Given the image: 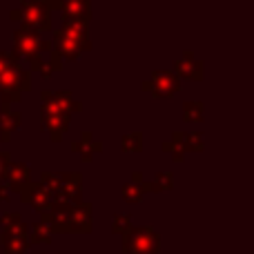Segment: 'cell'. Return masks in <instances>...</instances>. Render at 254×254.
<instances>
[{
	"mask_svg": "<svg viewBox=\"0 0 254 254\" xmlns=\"http://www.w3.org/2000/svg\"><path fill=\"white\" fill-rule=\"evenodd\" d=\"M52 101L56 103V105L61 107L63 112H67L69 116L74 114V112H80V110H83V103L76 101L74 94L67 92V89H65V92H52Z\"/></svg>",
	"mask_w": 254,
	"mask_h": 254,
	"instance_id": "d6986e66",
	"label": "cell"
},
{
	"mask_svg": "<svg viewBox=\"0 0 254 254\" xmlns=\"http://www.w3.org/2000/svg\"><path fill=\"white\" fill-rule=\"evenodd\" d=\"M9 165H11V154L0 149V181H4V174H7Z\"/></svg>",
	"mask_w": 254,
	"mask_h": 254,
	"instance_id": "1f68e13d",
	"label": "cell"
},
{
	"mask_svg": "<svg viewBox=\"0 0 254 254\" xmlns=\"http://www.w3.org/2000/svg\"><path fill=\"white\" fill-rule=\"evenodd\" d=\"M61 61L63 58L56 54V49H47V52H43L38 58H34V61L29 63L31 71H38L43 78H52L54 71L61 69Z\"/></svg>",
	"mask_w": 254,
	"mask_h": 254,
	"instance_id": "5bb4252c",
	"label": "cell"
},
{
	"mask_svg": "<svg viewBox=\"0 0 254 254\" xmlns=\"http://www.w3.org/2000/svg\"><path fill=\"white\" fill-rule=\"evenodd\" d=\"M20 114L13 110H0V143H9L11 136L20 129Z\"/></svg>",
	"mask_w": 254,
	"mask_h": 254,
	"instance_id": "e0dca14e",
	"label": "cell"
},
{
	"mask_svg": "<svg viewBox=\"0 0 254 254\" xmlns=\"http://www.w3.org/2000/svg\"><path fill=\"white\" fill-rule=\"evenodd\" d=\"M0 254H2V250H0Z\"/></svg>",
	"mask_w": 254,
	"mask_h": 254,
	"instance_id": "836d02e7",
	"label": "cell"
},
{
	"mask_svg": "<svg viewBox=\"0 0 254 254\" xmlns=\"http://www.w3.org/2000/svg\"><path fill=\"white\" fill-rule=\"evenodd\" d=\"M94 225V207L92 203H76L67 214V234H89Z\"/></svg>",
	"mask_w": 254,
	"mask_h": 254,
	"instance_id": "52a82bcc",
	"label": "cell"
},
{
	"mask_svg": "<svg viewBox=\"0 0 254 254\" xmlns=\"http://www.w3.org/2000/svg\"><path fill=\"white\" fill-rule=\"evenodd\" d=\"M71 152L80 154L83 163H92L94 154L103 152V143H98V140L94 138L92 131H83V134H80V140H74V143H71Z\"/></svg>",
	"mask_w": 254,
	"mask_h": 254,
	"instance_id": "2e32d148",
	"label": "cell"
},
{
	"mask_svg": "<svg viewBox=\"0 0 254 254\" xmlns=\"http://www.w3.org/2000/svg\"><path fill=\"white\" fill-rule=\"evenodd\" d=\"M4 181H7L9 192L20 194V190L25 188L27 183H31V167L27 165V163H20V161L13 163L11 161L7 174H4Z\"/></svg>",
	"mask_w": 254,
	"mask_h": 254,
	"instance_id": "4fadbf2b",
	"label": "cell"
},
{
	"mask_svg": "<svg viewBox=\"0 0 254 254\" xmlns=\"http://www.w3.org/2000/svg\"><path fill=\"white\" fill-rule=\"evenodd\" d=\"M58 11L63 13V22H76V25H89L92 18V4L87 0H67L58 4Z\"/></svg>",
	"mask_w": 254,
	"mask_h": 254,
	"instance_id": "8fae6325",
	"label": "cell"
},
{
	"mask_svg": "<svg viewBox=\"0 0 254 254\" xmlns=\"http://www.w3.org/2000/svg\"><path fill=\"white\" fill-rule=\"evenodd\" d=\"M40 114H43V127L49 134V138L54 143L65 136V131L69 129V114L63 112L56 103L52 101V92H43L40 94Z\"/></svg>",
	"mask_w": 254,
	"mask_h": 254,
	"instance_id": "7a4b0ae2",
	"label": "cell"
},
{
	"mask_svg": "<svg viewBox=\"0 0 254 254\" xmlns=\"http://www.w3.org/2000/svg\"><path fill=\"white\" fill-rule=\"evenodd\" d=\"M172 143H176L183 152H203L205 149V136H203V131H172Z\"/></svg>",
	"mask_w": 254,
	"mask_h": 254,
	"instance_id": "9a60e30c",
	"label": "cell"
},
{
	"mask_svg": "<svg viewBox=\"0 0 254 254\" xmlns=\"http://www.w3.org/2000/svg\"><path fill=\"white\" fill-rule=\"evenodd\" d=\"M129 183H134L136 188H140V192L143 194H149V192H154L152 190V181H147L145 179V174L140 170H136V172H131V181Z\"/></svg>",
	"mask_w": 254,
	"mask_h": 254,
	"instance_id": "f1b7e54d",
	"label": "cell"
},
{
	"mask_svg": "<svg viewBox=\"0 0 254 254\" xmlns=\"http://www.w3.org/2000/svg\"><path fill=\"white\" fill-rule=\"evenodd\" d=\"M29 239H22V237H11V234H4L0 237V250H4L7 254H25L29 250Z\"/></svg>",
	"mask_w": 254,
	"mask_h": 254,
	"instance_id": "ac0fdd59",
	"label": "cell"
},
{
	"mask_svg": "<svg viewBox=\"0 0 254 254\" xmlns=\"http://www.w3.org/2000/svg\"><path fill=\"white\" fill-rule=\"evenodd\" d=\"M52 45L54 49H56V54L61 58H67V61H78L80 56H83L87 49L83 47V45L78 43V40H74L71 36H67L63 29H56L54 31V38H52Z\"/></svg>",
	"mask_w": 254,
	"mask_h": 254,
	"instance_id": "7c38bea8",
	"label": "cell"
},
{
	"mask_svg": "<svg viewBox=\"0 0 254 254\" xmlns=\"http://www.w3.org/2000/svg\"><path fill=\"white\" fill-rule=\"evenodd\" d=\"M121 194H123V198L127 203H143V198H145V194L140 192V188H136L134 183H125L123 185V190H121Z\"/></svg>",
	"mask_w": 254,
	"mask_h": 254,
	"instance_id": "484cf974",
	"label": "cell"
},
{
	"mask_svg": "<svg viewBox=\"0 0 254 254\" xmlns=\"http://www.w3.org/2000/svg\"><path fill=\"white\" fill-rule=\"evenodd\" d=\"M0 223H2V230H9V228H13V225L22 223V219L18 212H7V214L0 216Z\"/></svg>",
	"mask_w": 254,
	"mask_h": 254,
	"instance_id": "f546056e",
	"label": "cell"
},
{
	"mask_svg": "<svg viewBox=\"0 0 254 254\" xmlns=\"http://www.w3.org/2000/svg\"><path fill=\"white\" fill-rule=\"evenodd\" d=\"M143 92L152 94L158 101H165V98H172L179 94L181 89V80L174 76V71H165V69H156L152 71L149 78L143 80Z\"/></svg>",
	"mask_w": 254,
	"mask_h": 254,
	"instance_id": "8992f818",
	"label": "cell"
},
{
	"mask_svg": "<svg viewBox=\"0 0 254 254\" xmlns=\"http://www.w3.org/2000/svg\"><path fill=\"white\" fill-rule=\"evenodd\" d=\"M18 196H20L22 203H29V205L34 207L36 212H40V214L49 212V207H52V203H54V196L43 188V185L38 183V181H31V183H27L25 188L20 190V194H18Z\"/></svg>",
	"mask_w": 254,
	"mask_h": 254,
	"instance_id": "9c48e42d",
	"label": "cell"
},
{
	"mask_svg": "<svg viewBox=\"0 0 254 254\" xmlns=\"http://www.w3.org/2000/svg\"><path fill=\"white\" fill-rule=\"evenodd\" d=\"M131 228H134L131 225V214H116L114 221H112V232H116V234H125Z\"/></svg>",
	"mask_w": 254,
	"mask_h": 254,
	"instance_id": "4316f807",
	"label": "cell"
},
{
	"mask_svg": "<svg viewBox=\"0 0 254 254\" xmlns=\"http://www.w3.org/2000/svg\"><path fill=\"white\" fill-rule=\"evenodd\" d=\"M54 239V232L43 223L36 221L34 225H29V243H38V246H49Z\"/></svg>",
	"mask_w": 254,
	"mask_h": 254,
	"instance_id": "44dd1931",
	"label": "cell"
},
{
	"mask_svg": "<svg viewBox=\"0 0 254 254\" xmlns=\"http://www.w3.org/2000/svg\"><path fill=\"white\" fill-rule=\"evenodd\" d=\"M9 198H11V192H9V188H7V183L4 181H0V203H7Z\"/></svg>",
	"mask_w": 254,
	"mask_h": 254,
	"instance_id": "d6a6232c",
	"label": "cell"
},
{
	"mask_svg": "<svg viewBox=\"0 0 254 254\" xmlns=\"http://www.w3.org/2000/svg\"><path fill=\"white\" fill-rule=\"evenodd\" d=\"M63 31H65L67 36H71L74 40H78L80 45H83L85 49H92V40H89V36H87V25H76V22H63V27H61Z\"/></svg>",
	"mask_w": 254,
	"mask_h": 254,
	"instance_id": "ffe728a7",
	"label": "cell"
},
{
	"mask_svg": "<svg viewBox=\"0 0 254 254\" xmlns=\"http://www.w3.org/2000/svg\"><path fill=\"white\" fill-rule=\"evenodd\" d=\"M158 239L156 230L147 228V225H138L131 228L129 232L123 234V252L125 254H158Z\"/></svg>",
	"mask_w": 254,
	"mask_h": 254,
	"instance_id": "277c9868",
	"label": "cell"
},
{
	"mask_svg": "<svg viewBox=\"0 0 254 254\" xmlns=\"http://www.w3.org/2000/svg\"><path fill=\"white\" fill-rule=\"evenodd\" d=\"M121 149L125 154H140L143 152V131H129L121 138Z\"/></svg>",
	"mask_w": 254,
	"mask_h": 254,
	"instance_id": "7402d4cb",
	"label": "cell"
},
{
	"mask_svg": "<svg viewBox=\"0 0 254 254\" xmlns=\"http://www.w3.org/2000/svg\"><path fill=\"white\" fill-rule=\"evenodd\" d=\"M203 116H205L203 101H188L183 105V119L188 123H203Z\"/></svg>",
	"mask_w": 254,
	"mask_h": 254,
	"instance_id": "603a6c76",
	"label": "cell"
},
{
	"mask_svg": "<svg viewBox=\"0 0 254 254\" xmlns=\"http://www.w3.org/2000/svg\"><path fill=\"white\" fill-rule=\"evenodd\" d=\"M40 185L54 196L58 192V188H61V174L58 172H43L40 174Z\"/></svg>",
	"mask_w": 254,
	"mask_h": 254,
	"instance_id": "d4e9b609",
	"label": "cell"
},
{
	"mask_svg": "<svg viewBox=\"0 0 254 254\" xmlns=\"http://www.w3.org/2000/svg\"><path fill=\"white\" fill-rule=\"evenodd\" d=\"M18 20H22V25L29 27V29L45 34V31H52V11L43 0H25V2L18 4Z\"/></svg>",
	"mask_w": 254,
	"mask_h": 254,
	"instance_id": "5b68a950",
	"label": "cell"
},
{
	"mask_svg": "<svg viewBox=\"0 0 254 254\" xmlns=\"http://www.w3.org/2000/svg\"><path fill=\"white\" fill-rule=\"evenodd\" d=\"M80 196H83V174L80 172H61V188L54 194V201L76 205L83 201Z\"/></svg>",
	"mask_w": 254,
	"mask_h": 254,
	"instance_id": "ba28073f",
	"label": "cell"
},
{
	"mask_svg": "<svg viewBox=\"0 0 254 254\" xmlns=\"http://www.w3.org/2000/svg\"><path fill=\"white\" fill-rule=\"evenodd\" d=\"M205 65L194 56V52H183V56L174 61V76L179 80H203L205 76Z\"/></svg>",
	"mask_w": 254,
	"mask_h": 254,
	"instance_id": "30bf717a",
	"label": "cell"
},
{
	"mask_svg": "<svg viewBox=\"0 0 254 254\" xmlns=\"http://www.w3.org/2000/svg\"><path fill=\"white\" fill-rule=\"evenodd\" d=\"M52 47H54L52 40H43L38 31L29 29V27H25V25L13 31V54H16L18 58L22 56L31 63L34 58H38L40 54Z\"/></svg>",
	"mask_w": 254,
	"mask_h": 254,
	"instance_id": "3957f363",
	"label": "cell"
},
{
	"mask_svg": "<svg viewBox=\"0 0 254 254\" xmlns=\"http://www.w3.org/2000/svg\"><path fill=\"white\" fill-rule=\"evenodd\" d=\"M31 89V74L29 69L20 65V61L9 65L0 74V110H11V105L20 103L22 92Z\"/></svg>",
	"mask_w": 254,
	"mask_h": 254,
	"instance_id": "6da1fadb",
	"label": "cell"
},
{
	"mask_svg": "<svg viewBox=\"0 0 254 254\" xmlns=\"http://www.w3.org/2000/svg\"><path fill=\"white\" fill-rule=\"evenodd\" d=\"M18 61H20V58L13 52H0V74H2L9 65H13V63H18Z\"/></svg>",
	"mask_w": 254,
	"mask_h": 254,
	"instance_id": "4dcf8cb0",
	"label": "cell"
},
{
	"mask_svg": "<svg viewBox=\"0 0 254 254\" xmlns=\"http://www.w3.org/2000/svg\"><path fill=\"white\" fill-rule=\"evenodd\" d=\"M174 188V174L172 172H156L152 179V190L154 192H167Z\"/></svg>",
	"mask_w": 254,
	"mask_h": 254,
	"instance_id": "cb8c5ba5",
	"label": "cell"
},
{
	"mask_svg": "<svg viewBox=\"0 0 254 254\" xmlns=\"http://www.w3.org/2000/svg\"><path fill=\"white\" fill-rule=\"evenodd\" d=\"M161 149H163L165 154H170L174 163H183V161H185V152H183V149H181L176 143H172V140H165V143L161 145Z\"/></svg>",
	"mask_w": 254,
	"mask_h": 254,
	"instance_id": "83f0119b",
	"label": "cell"
}]
</instances>
